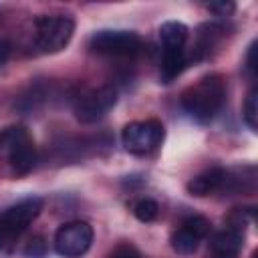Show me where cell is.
Returning a JSON list of instances; mask_svg holds the SVG:
<instances>
[{
    "instance_id": "obj_1",
    "label": "cell",
    "mask_w": 258,
    "mask_h": 258,
    "mask_svg": "<svg viewBox=\"0 0 258 258\" xmlns=\"http://www.w3.org/2000/svg\"><path fill=\"white\" fill-rule=\"evenodd\" d=\"M226 101V81L222 75H206L181 93V107L196 121L214 119Z\"/></svg>"
},
{
    "instance_id": "obj_2",
    "label": "cell",
    "mask_w": 258,
    "mask_h": 258,
    "mask_svg": "<svg viewBox=\"0 0 258 258\" xmlns=\"http://www.w3.org/2000/svg\"><path fill=\"white\" fill-rule=\"evenodd\" d=\"M0 153L6 155L14 175H26L36 165V147L22 125H10L0 131Z\"/></svg>"
},
{
    "instance_id": "obj_3",
    "label": "cell",
    "mask_w": 258,
    "mask_h": 258,
    "mask_svg": "<svg viewBox=\"0 0 258 258\" xmlns=\"http://www.w3.org/2000/svg\"><path fill=\"white\" fill-rule=\"evenodd\" d=\"M75 32V20L64 14L38 16L34 20V44L40 52L52 54L62 50Z\"/></svg>"
},
{
    "instance_id": "obj_4",
    "label": "cell",
    "mask_w": 258,
    "mask_h": 258,
    "mask_svg": "<svg viewBox=\"0 0 258 258\" xmlns=\"http://www.w3.org/2000/svg\"><path fill=\"white\" fill-rule=\"evenodd\" d=\"M42 200L36 196L24 198L0 214V250L10 246L40 214Z\"/></svg>"
},
{
    "instance_id": "obj_5",
    "label": "cell",
    "mask_w": 258,
    "mask_h": 258,
    "mask_svg": "<svg viewBox=\"0 0 258 258\" xmlns=\"http://www.w3.org/2000/svg\"><path fill=\"white\" fill-rule=\"evenodd\" d=\"M165 129L163 123L157 119H145V121H133L127 123L121 131L123 147L133 155H147L153 149H157L163 141Z\"/></svg>"
},
{
    "instance_id": "obj_6",
    "label": "cell",
    "mask_w": 258,
    "mask_h": 258,
    "mask_svg": "<svg viewBox=\"0 0 258 258\" xmlns=\"http://www.w3.org/2000/svg\"><path fill=\"white\" fill-rule=\"evenodd\" d=\"M117 103V89L113 85H101L85 89L75 99V117L81 123H97Z\"/></svg>"
},
{
    "instance_id": "obj_7",
    "label": "cell",
    "mask_w": 258,
    "mask_h": 258,
    "mask_svg": "<svg viewBox=\"0 0 258 258\" xmlns=\"http://www.w3.org/2000/svg\"><path fill=\"white\" fill-rule=\"evenodd\" d=\"M89 46L93 52L107 54V56H135L143 42L141 36L131 32V30H99L91 36Z\"/></svg>"
},
{
    "instance_id": "obj_8",
    "label": "cell",
    "mask_w": 258,
    "mask_h": 258,
    "mask_svg": "<svg viewBox=\"0 0 258 258\" xmlns=\"http://www.w3.org/2000/svg\"><path fill=\"white\" fill-rule=\"evenodd\" d=\"M93 244V228L89 222L75 220L62 224L54 234V250L64 258L83 256Z\"/></svg>"
},
{
    "instance_id": "obj_9",
    "label": "cell",
    "mask_w": 258,
    "mask_h": 258,
    "mask_svg": "<svg viewBox=\"0 0 258 258\" xmlns=\"http://www.w3.org/2000/svg\"><path fill=\"white\" fill-rule=\"evenodd\" d=\"M224 189H234V175L224 167H212L187 181V191L198 198Z\"/></svg>"
},
{
    "instance_id": "obj_10",
    "label": "cell",
    "mask_w": 258,
    "mask_h": 258,
    "mask_svg": "<svg viewBox=\"0 0 258 258\" xmlns=\"http://www.w3.org/2000/svg\"><path fill=\"white\" fill-rule=\"evenodd\" d=\"M244 244V232L238 226H228L212 238V256L214 258H238Z\"/></svg>"
},
{
    "instance_id": "obj_11",
    "label": "cell",
    "mask_w": 258,
    "mask_h": 258,
    "mask_svg": "<svg viewBox=\"0 0 258 258\" xmlns=\"http://www.w3.org/2000/svg\"><path fill=\"white\" fill-rule=\"evenodd\" d=\"M222 26L214 24V22H208V24H202L198 28V40L194 44V52L189 58L194 60H202V58H208L212 48L218 46V42L222 40Z\"/></svg>"
},
{
    "instance_id": "obj_12",
    "label": "cell",
    "mask_w": 258,
    "mask_h": 258,
    "mask_svg": "<svg viewBox=\"0 0 258 258\" xmlns=\"http://www.w3.org/2000/svg\"><path fill=\"white\" fill-rule=\"evenodd\" d=\"M187 26L183 22L177 20H167L159 26V38L163 44V50H171V48H185L187 42Z\"/></svg>"
},
{
    "instance_id": "obj_13",
    "label": "cell",
    "mask_w": 258,
    "mask_h": 258,
    "mask_svg": "<svg viewBox=\"0 0 258 258\" xmlns=\"http://www.w3.org/2000/svg\"><path fill=\"white\" fill-rule=\"evenodd\" d=\"M189 58L185 48H171V50H163V60H161V79L163 83L173 81L185 67H187Z\"/></svg>"
},
{
    "instance_id": "obj_14",
    "label": "cell",
    "mask_w": 258,
    "mask_h": 258,
    "mask_svg": "<svg viewBox=\"0 0 258 258\" xmlns=\"http://www.w3.org/2000/svg\"><path fill=\"white\" fill-rule=\"evenodd\" d=\"M200 242H202V238H198L191 230H187V228L181 226V224H179V228L171 234V248H173L177 254H183V256L194 254V252L198 250Z\"/></svg>"
},
{
    "instance_id": "obj_15",
    "label": "cell",
    "mask_w": 258,
    "mask_h": 258,
    "mask_svg": "<svg viewBox=\"0 0 258 258\" xmlns=\"http://www.w3.org/2000/svg\"><path fill=\"white\" fill-rule=\"evenodd\" d=\"M133 214H135V218L139 220V222H153L155 218H157V214H159V206H157V202H153V200H149V198H143V200H139L135 206H133Z\"/></svg>"
},
{
    "instance_id": "obj_16",
    "label": "cell",
    "mask_w": 258,
    "mask_h": 258,
    "mask_svg": "<svg viewBox=\"0 0 258 258\" xmlns=\"http://www.w3.org/2000/svg\"><path fill=\"white\" fill-rule=\"evenodd\" d=\"M244 121L248 123V127L252 131H256V127H258V95H256V91H250V95L246 97V103H244Z\"/></svg>"
},
{
    "instance_id": "obj_17",
    "label": "cell",
    "mask_w": 258,
    "mask_h": 258,
    "mask_svg": "<svg viewBox=\"0 0 258 258\" xmlns=\"http://www.w3.org/2000/svg\"><path fill=\"white\" fill-rule=\"evenodd\" d=\"M181 226H185L187 230H191L198 238H206L208 234H210V220L208 218H204V216H189V218H185L183 222H181Z\"/></svg>"
},
{
    "instance_id": "obj_18",
    "label": "cell",
    "mask_w": 258,
    "mask_h": 258,
    "mask_svg": "<svg viewBox=\"0 0 258 258\" xmlns=\"http://www.w3.org/2000/svg\"><path fill=\"white\" fill-rule=\"evenodd\" d=\"M107 258H141V254L133 244L123 242V244H117Z\"/></svg>"
},
{
    "instance_id": "obj_19",
    "label": "cell",
    "mask_w": 258,
    "mask_h": 258,
    "mask_svg": "<svg viewBox=\"0 0 258 258\" xmlns=\"http://www.w3.org/2000/svg\"><path fill=\"white\" fill-rule=\"evenodd\" d=\"M44 252H46V244H44V240H42L40 236L32 238V240L28 242V246L24 248V254L30 256V258H42Z\"/></svg>"
},
{
    "instance_id": "obj_20",
    "label": "cell",
    "mask_w": 258,
    "mask_h": 258,
    "mask_svg": "<svg viewBox=\"0 0 258 258\" xmlns=\"http://www.w3.org/2000/svg\"><path fill=\"white\" fill-rule=\"evenodd\" d=\"M210 12L218 14V16H230L234 10H236V4L234 2H210L206 4Z\"/></svg>"
},
{
    "instance_id": "obj_21",
    "label": "cell",
    "mask_w": 258,
    "mask_h": 258,
    "mask_svg": "<svg viewBox=\"0 0 258 258\" xmlns=\"http://www.w3.org/2000/svg\"><path fill=\"white\" fill-rule=\"evenodd\" d=\"M8 56H10V42L0 38V67L8 60Z\"/></svg>"
},
{
    "instance_id": "obj_22",
    "label": "cell",
    "mask_w": 258,
    "mask_h": 258,
    "mask_svg": "<svg viewBox=\"0 0 258 258\" xmlns=\"http://www.w3.org/2000/svg\"><path fill=\"white\" fill-rule=\"evenodd\" d=\"M254 52H256V42H252L250 44V50H248V69L254 73V69H256V64H254Z\"/></svg>"
},
{
    "instance_id": "obj_23",
    "label": "cell",
    "mask_w": 258,
    "mask_h": 258,
    "mask_svg": "<svg viewBox=\"0 0 258 258\" xmlns=\"http://www.w3.org/2000/svg\"><path fill=\"white\" fill-rule=\"evenodd\" d=\"M252 258H258V252H254V254H252Z\"/></svg>"
}]
</instances>
